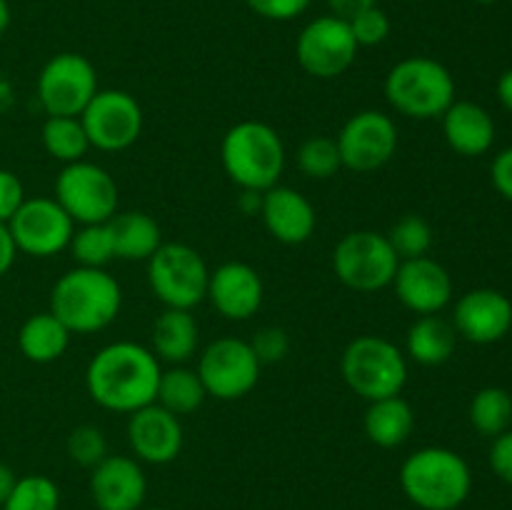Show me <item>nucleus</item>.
<instances>
[{"mask_svg": "<svg viewBox=\"0 0 512 510\" xmlns=\"http://www.w3.org/2000/svg\"><path fill=\"white\" fill-rule=\"evenodd\" d=\"M160 360L150 348L130 340L105 345L85 370L88 393L100 408L135 413L155 403L160 383Z\"/></svg>", "mask_w": 512, "mask_h": 510, "instance_id": "1", "label": "nucleus"}, {"mask_svg": "<svg viewBox=\"0 0 512 510\" xmlns=\"http://www.w3.org/2000/svg\"><path fill=\"white\" fill-rule=\"evenodd\" d=\"M400 488L420 510H458L473 490V473L463 455L430 445L405 458Z\"/></svg>", "mask_w": 512, "mask_h": 510, "instance_id": "2", "label": "nucleus"}, {"mask_svg": "<svg viewBox=\"0 0 512 510\" xmlns=\"http://www.w3.org/2000/svg\"><path fill=\"white\" fill-rule=\"evenodd\" d=\"M123 290L103 268H75L60 275L50 293V313L70 333H95L118 318Z\"/></svg>", "mask_w": 512, "mask_h": 510, "instance_id": "3", "label": "nucleus"}, {"mask_svg": "<svg viewBox=\"0 0 512 510\" xmlns=\"http://www.w3.org/2000/svg\"><path fill=\"white\" fill-rule=\"evenodd\" d=\"M223 168L233 183L248 193H265L278 185L285 168V148L280 135L258 120H243L225 133Z\"/></svg>", "mask_w": 512, "mask_h": 510, "instance_id": "4", "label": "nucleus"}, {"mask_svg": "<svg viewBox=\"0 0 512 510\" xmlns=\"http://www.w3.org/2000/svg\"><path fill=\"white\" fill-rule=\"evenodd\" d=\"M385 98L415 120L443 118L455 103V80L443 63L425 55L405 58L385 78Z\"/></svg>", "mask_w": 512, "mask_h": 510, "instance_id": "5", "label": "nucleus"}, {"mask_svg": "<svg viewBox=\"0 0 512 510\" xmlns=\"http://www.w3.org/2000/svg\"><path fill=\"white\" fill-rule=\"evenodd\" d=\"M343 378L365 400L400 395L408 380V363L400 348L378 335H360L343 353Z\"/></svg>", "mask_w": 512, "mask_h": 510, "instance_id": "6", "label": "nucleus"}, {"mask_svg": "<svg viewBox=\"0 0 512 510\" xmlns=\"http://www.w3.org/2000/svg\"><path fill=\"white\" fill-rule=\"evenodd\" d=\"M148 280L160 303L190 310L208 298L210 270L190 245L165 243L148 258Z\"/></svg>", "mask_w": 512, "mask_h": 510, "instance_id": "7", "label": "nucleus"}, {"mask_svg": "<svg viewBox=\"0 0 512 510\" xmlns=\"http://www.w3.org/2000/svg\"><path fill=\"white\" fill-rule=\"evenodd\" d=\"M400 258L383 233L355 230L348 233L333 250L335 275L348 288L360 293L383 290L393 283Z\"/></svg>", "mask_w": 512, "mask_h": 510, "instance_id": "8", "label": "nucleus"}, {"mask_svg": "<svg viewBox=\"0 0 512 510\" xmlns=\"http://www.w3.org/2000/svg\"><path fill=\"white\" fill-rule=\"evenodd\" d=\"M55 200L73 223H108L118 210V185L95 163H68L55 180Z\"/></svg>", "mask_w": 512, "mask_h": 510, "instance_id": "9", "label": "nucleus"}, {"mask_svg": "<svg viewBox=\"0 0 512 510\" xmlns=\"http://www.w3.org/2000/svg\"><path fill=\"white\" fill-rule=\"evenodd\" d=\"M95 93H98V73L85 55H55L38 75V98L48 115L80 118Z\"/></svg>", "mask_w": 512, "mask_h": 510, "instance_id": "10", "label": "nucleus"}, {"mask_svg": "<svg viewBox=\"0 0 512 510\" xmlns=\"http://www.w3.org/2000/svg\"><path fill=\"white\" fill-rule=\"evenodd\" d=\"M198 375L208 395L218 400H238L258 383L260 360L245 340L220 338L200 355Z\"/></svg>", "mask_w": 512, "mask_h": 510, "instance_id": "11", "label": "nucleus"}, {"mask_svg": "<svg viewBox=\"0 0 512 510\" xmlns=\"http://www.w3.org/2000/svg\"><path fill=\"white\" fill-rule=\"evenodd\" d=\"M295 55L305 73L328 80L343 75L355 63L358 43L350 33L348 20L338 15H320L300 30Z\"/></svg>", "mask_w": 512, "mask_h": 510, "instance_id": "12", "label": "nucleus"}, {"mask_svg": "<svg viewBox=\"0 0 512 510\" xmlns=\"http://www.w3.org/2000/svg\"><path fill=\"white\" fill-rule=\"evenodd\" d=\"M88 143L98 150H125L140 138L143 110L125 90H98L88 108L80 113Z\"/></svg>", "mask_w": 512, "mask_h": 510, "instance_id": "13", "label": "nucleus"}, {"mask_svg": "<svg viewBox=\"0 0 512 510\" xmlns=\"http://www.w3.org/2000/svg\"><path fill=\"white\" fill-rule=\"evenodd\" d=\"M343 168L370 173L388 163L398 148V128L393 118L380 110H360L343 125L335 138Z\"/></svg>", "mask_w": 512, "mask_h": 510, "instance_id": "14", "label": "nucleus"}, {"mask_svg": "<svg viewBox=\"0 0 512 510\" xmlns=\"http://www.w3.org/2000/svg\"><path fill=\"white\" fill-rule=\"evenodd\" d=\"M15 248L35 258H48L68 248L73 238V218L55 198H30L8 220Z\"/></svg>", "mask_w": 512, "mask_h": 510, "instance_id": "15", "label": "nucleus"}, {"mask_svg": "<svg viewBox=\"0 0 512 510\" xmlns=\"http://www.w3.org/2000/svg\"><path fill=\"white\" fill-rule=\"evenodd\" d=\"M455 333L475 345L503 340L512 328V303L495 288H475L455 303Z\"/></svg>", "mask_w": 512, "mask_h": 510, "instance_id": "16", "label": "nucleus"}, {"mask_svg": "<svg viewBox=\"0 0 512 510\" xmlns=\"http://www.w3.org/2000/svg\"><path fill=\"white\" fill-rule=\"evenodd\" d=\"M393 285L400 303L418 315H438L453 298L450 273L428 255L400 260Z\"/></svg>", "mask_w": 512, "mask_h": 510, "instance_id": "17", "label": "nucleus"}, {"mask_svg": "<svg viewBox=\"0 0 512 510\" xmlns=\"http://www.w3.org/2000/svg\"><path fill=\"white\" fill-rule=\"evenodd\" d=\"M90 495L98 510H140L148 495V480L135 458L108 455L93 468Z\"/></svg>", "mask_w": 512, "mask_h": 510, "instance_id": "18", "label": "nucleus"}, {"mask_svg": "<svg viewBox=\"0 0 512 510\" xmlns=\"http://www.w3.org/2000/svg\"><path fill=\"white\" fill-rule=\"evenodd\" d=\"M128 440L138 460L150 465L173 463L183 450V425L178 415L165 410L163 405L150 403L130 413Z\"/></svg>", "mask_w": 512, "mask_h": 510, "instance_id": "19", "label": "nucleus"}, {"mask_svg": "<svg viewBox=\"0 0 512 510\" xmlns=\"http://www.w3.org/2000/svg\"><path fill=\"white\" fill-rule=\"evenodd\" d=\"M263 280L248 263H225L208 280L213 308L228 320H248L263 305Z\"/></svg>", "mask_w": 512, "mask_h": 510, "instance_id": "20", "label": "nucleus"}, {"mask_svg": "<svg viewBox=\"0 0 512 510\" xmlns=\"http://www.w3.org/2000/svg\"><path fill=\"white\" fill-rule=\"evenodd\" d=\"M260 213L268 233L285 245H300L313 235L315 208L303 193L273 185L260 200Z\"/></svg>", "mask_w": 512, "mask_h": 510, "instance_id": "21", "label": "nucleus"}, {"mask_svg": "<svg viewBox=\"0 0 512 510\" xmlns=\"http://www.w3.org/2000/svg\"><path fill=\"white\" fill-rule=\"evenodd\" d=\"M443 135L455 153L475 158L493 148L495 120L483 105L455 100L443 113Z\"/></svg>", "mask_w": 512, "mask_h": 510, "instance_id": "22", "label": "nucleus"}, {"mask_svg": "<svg viewBox=\"0 0 512 510\" xmlns=\"http://www.w3.org/2000/svg\"><path fill=\"white\" fill-rule=\"evenodd\" d=\"M195 348H198V323L190 315V310H163L153 325L155 358L180 365L193 358Z\"/></svg>", "mask_w": 512, "mask_h": 510, "instance_id": "23", "label": "nucleus"}, {"mask_svg": "<svg viewBox=\"0 0 512 510\" xmlns=\"http://www.w3.org/2000/svg\"><path fill=\"white\" fill-rule=\"evenodd\" d=\"M415 428V413L400 395L373 400L365 413V435L380 448H398Z\"/></svg>", "mask_w": 512, "mask_h": 510, "instance_id": "24", "label": "nucleus"}, {"mask_svg": "<svg viewBox=\"0 0 512 510\" xmlns=\"http://www.w3.org/2000/svg\"><path fill=\"white\" fill-rule=\"evenodd\" d=\"M408 355L420 365H443L453 358L458 333L440 315H420L408 330Z\"/></svg>", "mask_w": 512, "mask_h": 510, "instance_id": "25", "label": "nucleus"}, {"mask_svg": "<svg viewBox=\"0 0 512 510\" xmlns=\"http://www.w3.org/2000/svg\"><path fill=\"white\" fill-rule=\"evenodd\" d=\"M113 233L115 258L120 260H148L160 248V225L140 210L113 215L108 220Z\"/></svg>", "mask_w": 512, "mask_h": 510, "instance_id": "26", "label": "nucleus"}, {"mask_svg": "<svg viewBox=\"0 0 512 510\" xmlns=\"http://www.w3.org/2000/svg\"><path fill=\"white\" fill-rule=\"evenodd\" d=\"M68 343L70 330L50 310L30 315L18 333L20 353L33 363H53L65 353Z\"/></svg>", "mask_w": 512, "mask_h": 510, "instance_id": "27", "label": "nucleus"}, {"mask_svg": "<svg viewBox=\"0 0 512 510\" xmlns=\"http://www.w3.org/2000/svg\"><path fill=\"white\" fill-rule=\"evenodd\" d=\"M205 398H208V393H205V385L203 380H200L198 370H188L175 365V368L160 373L155 403L163 405V408L170 410L173 415L195 413V410L203 405Z\"/></svg>", "mask_w": 512, "mask_h": 510, "instance_id": "28", "label": "nucleus"}, {"mask_svg": "<svg viewBox=\"0 0 512 510\" xmlns=\"http://www.w3.org/2000/svg\"><path fill=\"white\" fill-rule=\"evenodd\" d=\"M470 423L485 438H498L500 433L510 430L512 398L508 390L495 385L478 390L470 403Z\"/></svg>", "mask_w": 512, "mask_h": 510, "instance_id": "29", "label": "nucleus"}, {"mask_svg": "<svg viewBox=\"0 0 512 510\" xmlns=\"http://www.w3.org/2000/svg\"><path fill=\"white\" fill-rule=\"evenodd\" d=\"M43 145L55 160H63V163H78L90 148L80 118H65V115H50L45 120Z\"/></svg>", "mask_w": 512, "mask_h": 510, "instance_id": "30", "label": "nucleus"}, {"mask_svg": "<svg viewBox=\"0 0 512 510\" xmlns=\"http://www.w3.org/2000/svg\"><path fill=\"white\" fill-rule=\"evenodd\" d=\"M60 490L48 475H23L15 480L13 493L3 503V510H58Z\"/></svg>", "mask_w": 512, "mask_h": 510, "instance_id": "31", "label": "nucleus"}, {"mask_svg": "<svg viewBox=\"0 0 512 510\" xmlns=\"http://www.w3.org/2000/svg\"><path fill=\"white\" fill-rule=\"evenodd\" d=\"M70 253L83 268H103L105 263L115 258L113 233L108 223L83 225L78 233L70 238Z\"/></svg>", "mask_w": 512, "mask_h": 510, "instance_id": "32", "label": "nucleus"}, {"mask_svg": "<svg viewBox=\"0 0 512 510\" xmlns=\"http://www.w3.org/2000/svg\"><path fill=\"white\" fill-rule=\"evenodd\" d=\"M385 238L393 245L395 255L400 260L423 258V255H428L430 245H433V228L420 215H403Z\"/></svg>", "mask_w": 512, "mask_h": 510, "instance_id": "33", "label": "nucleus"}, {"mask_svg": "<svg viewBox=\"0 0 512 510\" xmlns=\"http://www.w3.org/2000/svg\"><path fill=\"white\" fill-rule=\"evenodd\" d=\"M298 165L308 178L315 180H328L343 168V160H340L338 143L333 138H310L300 145L298 150Z\"/></svg>", "mask_w": 512, "mask_h": 510, "instance_id": "34", "label": "nucleus"}, {"mask_svg": "<svg viewBox=\"0 0 512 510\" xmlns=\"http://www.w3.org/2000/svg\"><path fill=\"white\" fill-rule=\"evenodd\" d=\"M68 455L83 468H95L103 458H108L105 435L95 425H80L68 435Z\"/></svg>", "mask_w": 512, "mask_h": 510, "instance_id": "35", "label": "nucleus"}, {"mask_svg": "<svg viewBox=\"0 0 512 510\" xmlns=\"http://www.w3.org/2000/svg\"><path fill=\"white\" fill-rule=\"evenodd\" d=\"M350 33H353L355 43L365 45V48H373V45H380L390 35V18L385 10H380L378 5L363 10L355 18L348 20Z\"/></svg>", "mask_w": 512, "mask_h": 510, "instance_id": "36", "label": "nucleus"}, {"mask_svg": "<svg viewBox=\"0 0 512 510\" xmlns=\"http://www.w3.org/2000/svg\"><path fill=\"white\" fill-rule=\"evenodd\" d=\"M250 348L255 350L260 365H263V363H278V360H283L285 355H288L290 343L283 328H273V325H270V328H260L258 333H255Z\"/></svg>", "mask_w": 512, "mask_h": 510, "instance_id": "37", "label": "nucleus"}, {"mask_svg": "<svg viewBox=\"0 0 512 510\" xmlns=\"http://www.w3.org/2000/svg\"><path fill=\"white\" fill-rule=\"evenodd\" d=\"M245 3L265 20H293L310 8V0H245Z\"/></svg>", "mask_w": 512, "mask_h": 510, "instance_id": "38", "label": "nucleus"}, {"mask_svg": "<svg viewBox=\"0 0 512 510\" xmlns=\"http://www.w3.org/2000/svg\"><path fill=\"white\" fill-rule=\"evenodd\" d=\"M25 203L23 183L15 173L0 168V223H8L15 210Z\"/></svg>", "mask_w": 512, "mask_h": 510, "instance_id": "39", "label": "nucleus"}, {"mask_svg": "<svg viewBox=\"0 0 512 510\" xmlns=\"http://www.w3.org/2000/svg\"><path fill=\"white\" fill-rule=\"evenodd\" d=\"M490 468L503 483L512 485V430H505L490 445Z\"/></svg>", "mask_w": 512, "mask_h": 510, "instance_id": "40", "label": "nucleus"}, {"mask_svg": "<svg viewBox=\"0 0 512 510\" xmlns=\"http://www.w3.org/2000/svg\"><path fill=\"white\" fill-rule=\"evenodd\" d=\"M490 178H493L495 190L512 203V145L495 155L493 165H490Z\"/></svg>", "mask_w": 512, "mask_h": 510, "instance_id": "41", "label": "nucleus"}, {"mask_svg": "<svg viewBox=\"0 0 512 510\" xmlns=\"http://www.w3.org/2000/svg\"><path fill=\"white\" fill-rule=\"evenodd\" d=\"M375 0H328V8L333 10L330 15H338V18L343 20H350L355 18L358 13H363V10L373 8Z\"/></svg>", "mask_w": 512, "mask_h": 510, "instance_id": "42", "label": "nucleus"}, {"mask_svg": "<svg viewBox=\"0 0 512 510\" xmlns=\"http://www.w3.org/2000/svg\"><path fill=\"white\" fill-rule=\"evenodd\" d=\"M15 253H18V248H15L13 243V235H10L8 225L0 223V278H3L10 270V265L15 263Z\"/></svg>", "mask_w": 512, "mask_h": 510, "instance_id": "43", "label": "nucleus"}, {"mask_svg": "<svg viewBox=\"0 0 512 510\" xmlns=\"http://www.w3.org/2000/svg\"><path fill=\"white\" fill-rule=\"evenodd\" d=\"M15 480L18 478H15L13 470H10L5 463H0V508H3V503L8 500V495L13 493Z\"/></svg>", "mask_w": 512, "mask_h": 510, "instance_id": "44", "label": "nucleus"}, {"mask_svg": "<svg viewBox=\"0 0 512 510\" xmlns=\"http://www.w3.org/2000/svg\"><path fill=\"white\" fill-rule=\"evenodd\" d=\"M498 100L503 103V108H508L512 113V68L505 70L498 80Z\"/></svg>", "mask_w": 512, "mask_h": 510, "instance_id": "45", "label": "nucleus"}, {"mask_svg": "<svg viewBox=\"0 0 512 510\" xmlns=\"http://www.w3.org/2000/svg\"><path fill=\"white\" fill-rule=\"evenodd\" d=\"M8 25H10V5L8 0H0V38L5 35Z\"/></svg>", "mask_w": 512, "mask_h": 510, "instance_id": "46", "label": "nucleus"}, {"mask_svg": "<svg viewBox=\"0 0 512 510\" xmlns=\"http://www.w3.org/2000/svg\"><path fill=\"white\" fill-rule=\"evenodd\" d=\"M475 3H478V5H495L498 0H475Z\"/></svg>", "mask_w": 512, "mask_h": 510, "instance_id": "47", "label": "nucleus"}, {"mask_svg": "<svg viewBox=\"0 0 512 510\" xmlns=\"http://www.w3.org/2000/svg\"><path fill=\"white\" fill-rule=\"evenodd\" d=\"M140 510H165V508H140Z\"/></svg>", "mask_w": 512, "mask_h": 510, "instance_id": "48", "label": "nucleus"}]
</instances>
